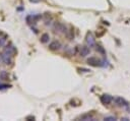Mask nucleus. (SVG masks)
I'll list each match as a JSON object with an SVG mask.
<instances>
[{
  "label": "nucleus",
  "mask_w": 130,
  "mask_h": 121,
  "mask_svg": "<svg viewBox=\"0 0 130 121\" xmlns=\"http://www.w3.org/2000/svg\"><path fill=\"white\" fill-rule=\"evenodd\" d=\"M9 88V85H0V90H4V89H7Z\"/></svg>",
  "instance_id": "nucleus-16"
},
{
  "label": "nucleus",
  "mask_w": 130,
  "mask_h": 121,
  "mask_svg": "<svg viewBox=\"0 0 130 121\" xmlns=\"http://www.w3.org/2000/svg\"><path fill=\"white\" fill-rule=\"evenodd\" d=\"M0 58H1V61L5 64V65H10L11 62H12V59H11V56L10 55H7L5 53H1L0 54Z\"/></svg>",
  "instance_id": "nucleus-2"
},
{
  "label": "nucleus",
  "mask_w": 130,
  "mask_h": 121,
  "mask_svg": "<svg viewBox=\"0 0 130 121\" xmlns=\"http://www.w3.org/2000/svg\"><path fill=\"white\" fill-rule=\"evenodd\" d=\"M80 119L81 120H93V116L91 114H85V115L80 116Z\"/></svg>",
  "instance_id": "nucleus-13"
},
{
  "label": "nucleus",
  "mask_w": 130,
  "mask_h": 121,
  "mask_svg": "<svg viewBox=\"0 0 130 121\" xmlns=\"http://www.w3.org/2000/svg\"><path fill=\"white\" fill-rule=\"evenodd\" d=\"M54 30H56L58 32H61V33H67V28L66 25L61 24V23H55V24H54Z\"/></svg>",
  "instance_id": "nucleus-4"
},
{
  "label": "nucleus",
  "mask_w": 130,
  "mask_h": 121,
  "mask_svg": "<svg viewBox=\"0 0 130 121\" xmlns=\"http://www.w3.org/2000/svg\"><path fill=\"white\" fill-rule=\"evenodd\" d=\"M15 52H16V49H15V47L13 46L12 44L6 45L4 47V50H3V53H5V54H7V55H10V56H12Z\"/></svg>",
  "instance_id": "nucleus-1"
},
{
  "label": "nucleus",
  "mask_w": 130,
  "mask_h": 121,
  "mask_svg": "<svg viewBox=\"0 0 130 121\" xmlns=\"http://www.w3.org/2000/svg\"><path fill=\"white\" fill-rule=\"evenodd\" d=\"M87 63L92 66H102V60L95 57H90L87 59Z\"/></svg>",
  "instance_id": "nucleus-3"
},
{
  "label": "nucleus",
  "mask_w": 130,
  "mask_h": 121,
  "mask_svg": "<svg viewBox=\"0 0 130 121\" xmlns=\"http://www.w3.org/2000/svg\"><path fill=\"white\" fill-rule=\"evenodd\" d=\"M0 35H1V32H0Z\"/></svg>",
  "instance_id": "nucleus-19"
},
{
  "label": "nucleus",
  "mask_w": 130,
  "mask_h": 121,
  "mask_svg": "<svg viewBox=\"0 0 130 121\" xmlns=\"http://www.w3.org/2000/svg\"><path fill=\"white\" fill-rule=\"evenodd\" d=\"M7 77H8V74H7L6 71H2L1 73H0V79H5Z\"/></svg>",
  "instance_id": "nucleus-14"
},
{
  "label": "nucleus",
  "mask_w": 130,
  "mask_h": 121,
  "mask_svg": "<svg viewBox=\"0 0 130 121\" xmlns=\"http://www.w3.org/2000/svg\"><path fill=\"white\" fill-rule=\"evenodd\" d=\"M104 119L107 121H114V120H116V117L115 116H106Z\"/></svg>",
  "instance_id": "nucleus-15"
},
{
  "label": "nucleus",
  "mask_w": 130,
  "mask_h": 121,
  "mask_svg": "<svg viewBox=\"0 0 130 121\" xmlns=\"http://www.w3.org/2000/svg\"><path fill=\"white\" fill-rule=\"evenodd\" d=\"M31 2H35V3H37V2H40L41 0H30Z\"/></svg>",
  "instance_id": "nucleus-17"
},
{
  "label": "nucleus",
  "mask_w": 130,
  "mask_h": 121,
  "mask_svg": "<svg viewBox=\"0 0 130 121\" xmlns=\"http://www.w3.org/2000/svg\"><path fill=\"white\" fill-rule=\"evenodd\" d=\"M6 42H7V36L4 35L3 37L0 38V47H3L6 44Z\"/></svg>",
  "instance_id": "nucleus-12"
},
{
  "label": "nucleus",
  "mask_w": 130,
  "mask_h": 121,
  "mask_svg": "<svg viewBox=\"0 0 130 121\" xmlns=\"http://www.w3.org/2000/svg\"><path fill=\"white\" fill-rule=\"evenodd\" d=\"M90 53H91V48L88 46H83L80 48V50H79V55L83 56V57L87 56Z\"/></svg>",
  "instance_id": "nucleus-6"
},
{
  "label": "nucleus",
  "mask_w": 130,
  "mask_h": 121,
  "mask_svg": "<svg viewBox=\"0 0 130 121\" xmlns=\"http://www.w3.org/2000/svg\"><path fill=\"white\" fill-rule=\"evenodd\" d=\"M40 41H41V43H43V44H46V43H48V42L50 41V36H49V34H47V33L43 34V35L41 36Z\"/></svg>",
  "instance_id": "nucleus-10"
},
{
  "label": "nucleus",
  "mask_w": 130,
  "mask_h": 121,
  "mask_svg": "<svg viewBox=\"0 0 130 121\" xmlns=\"http://www.w3.org/2000/svg\"><path fill=\"white\" fill-rule=\"evenodd\" d=\"M115 101V104L117 105V106H120V107H127L128 106V103H127V101L124 100L123 98L121 97H117V98H115L114 99Z\"/></svg>",
  "instance_id": "nucleus-5"
},
{
  "label": "nucleus",
  "mask_w": 130,
  "mask_h": 121,
  "mask_svg": "<svg viewBox=\"0 0 130 121\" xmlns=\"http://www.w3.org/2000/svg\"><path fill=\"white\" fill-rule=\"evenodd\" d=\"M86 43H87V46L90 47V48L95 47V39H94L92 34H87V36H86Z\"/></svg>",
  "instance_id": "nucleus-7"
},
{
  "label": "nucleus",
  "mask_w": 130,
  "mask_h": 121,
  "mask_svg": "<svg viewBox=\"0 0 130 121\" xmlns=\"http://www.w3.org/2000/svg\"><path fill=\"white\" fill-rule=\"evenodd\" d=\"M113 101V98L110 95H103L101 97V102L105 105H109Z\"/></svg>",
  "instance_id": "nucleus-9"
},
{
  "label": "nucleus",
  "mask_w": 130,
  "mask_h": 121,
  "mask_svg": "<svg viewBox=\"0 0 130 121\" xmlns=\"http://www.w3.org/2000/svg\"><path fill=\"white\" fill-rule=\"evenodd\" d=\"M0 61H1V58H0Z\"/></svg>",
  "instance_id": "nucleus-18"
},
{
  "label": "nucleus",
  "mask_w": 130,
  "mask_h": 121,
  "mask_svg": "<svg viewBox=\"0 0 130 121\" xmlns=\"http://www.w3.org/2000/svg\"><path fill=\"white\" fill-rule=\"evenodd\" d=\"M61 48V44L60 42L58 41H53L49 44V49L52 50V51H56V50H59Z\"/></svg>",
  "instance_id": "nucleus-8"
},
{
  "label": "nucleus",
  "mask_w": 130,
  "mask_h": 121,
  "mask_svg": "<svg viewBox=\"0 0 130 121\" xmlns=\"http://www.w3.org/2000/svg\"><path fill=\"white\" fill-rule=\"evenodd\" d=\"M95 50H97L99 53H101V54H103V55H105V54H106L105 49L103 48L102 46H100V45H95Z\"/></svg>",
  "instance_id": "nucleus-11"
}]
</instances>
